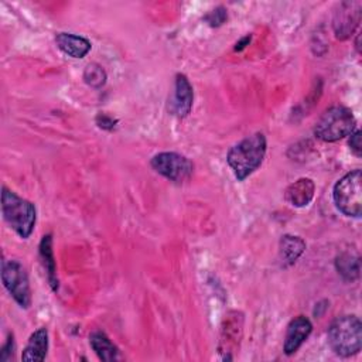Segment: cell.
I'll return each mask as SVG.
<instances>
[{"label":"cell","mask_w":362,"mask_h":362,"mask_svg":"<svg viewBox=\"0 0 362 362\" xmlns=\"http://www.w3.org/2000/svg\"><path fill=\"white\" fill-rule=\"evenodd\" d=\"M267 150V141L263 133H253L233 147L226 154V163L238 181L246 180L263 163Z\"/></svg>","instance_id":"6da1fadb"},{"label":"cell","mask_w":362,"mask_h":362,"mask_svg":"<svg viewBox=\"0 0 362 362\" xmlns=\"http://www.w3.org/2000/svg\"><path fill=\"white\" fill-rule=\"evenodd\" d=\"M1 214L7 225L23 239L30 238L37 221L35 205L7 187L1 188Z\"/></svg>","instance_id":"7a4b0ae2"},{"label":"cell","mask_w":362,"mask_h":362,"mask_svg":"<svg viewBox=\"0 0 362 362\" xmlns=\"http://www.w3.org/2000/svg\"><path fill=\"white\" fill-rule=\"evenodd\" d=\"M328 344L334 354L348 358L361 351L362 324L356 315H342L328 328Z\"/></svg>","instance_id":"3957f363"},{"label":"cell","mask_w":362,"mask_h":362,"mask_svg":"<svg viewBox=\"0 0 362 362\" xmlns=\"http://www.w3.org/2000/svg\"><path fill=\"white\" fill-rule=\"evenodd\" d=\"M355 117L351 109L332 106L327 109L314 126V134L322 141H338L349 136L355 129Z\"/></svg>","instance_id":"277c9868"},{"label":"cell","mask_w":362,"mask_h":362,"mask_svg":"<svg viewBox=\"0 0 362 362\" xmlns=\"http://www.w3.org/2000/svg\"><path fill=\"white\" fill-rule=\"evenodd\" d=\"M334 204L345 216L359 218L362 214V173L359 168L339 178L332 189Z\"/></svg>","instance_id":"5b68a950"},{"label":"cell","mask_w":362,"mask_h":362,"mask_svg":"<svg viewBox=\"0 0 362 362\" xmlns=\"http://www.w3.org/2000/svg\"><path fill=\"white\" fill-rule=\"evenodd\" d=\"M1 281L10 296L21 308L31 305V287L24 266L17 260L1 262Z\"/></svg>","instance_id":"8992f818"},{"label":"cell","mask_w":362,"mask_h":362,"mask_svg":"<svg viewBox=\"0 0 362 362\" xmlns=\"http://www.w3.org/2000/svg\"><path fill=\"white\" fill-rule=\"evenodd\" d=\"M150 165L156 173L173 182H184L194 173L192 161L188 157L174 151H163L156 154L150 160Z\"/></svg>","instance_id":"52a82bcc"},{"label":"cell","mask_w":362,"mask_h":362,"mask_svg":"<svg viewBox=\"0 0 362 362\" xmlns=\"http://www.w3.org/2000/svg\"><path fill=\"white\" fill-rule=\"evenodd\" d=\"M194 103V90L188 78L182 74L175 75L174 92L170 99V112L177 117H187Z\"/></svg>","instance_id":"ba28073f"},{"label":"cell","mask_w":362,"mask_h":362,"mask_svg":"<svg viewBox=\"0 0 362 362\" xmlns=\"http://www.w3.org/2000/svg\"><path fill=\"white\" fill-rule=\"evenodd\" d=\"M311 331H313V324L307 317L304 315L294 317L287 325L284 345H283L284 354L293 355L294 352H297V349L304 344V341L308 338Z\"/></svg>","instance_id":"9c48e42d"},{"label":"cell","mask_w":362,"mask_h":362,"mask_svg":"<svg viewBox=\"0 0 362 362\" xmlns=\"http://www.w3.org/2000/svg\"><path fill=\"white\" fill-rule=\"evenodd\" d=\"M55 42L58 48L71 58H83L92 48V44L88 38L72 33H58Z\"/></svg>","instance_id":"30bf717a"},{"label":"cell","mask_w":362,"mask_h":362,"mask_svg":"<svg viewBox=\"0 0 362 362\" xmlns=\"http://www.w3.org/2000/svg\"><path fill=\"white\" fill-rule=\"evenodd\" d=\"M315 184L311 178H298L290 184L284 192L286 201L293 206H307L314 198Z\"/></svg>","instance_id":"8fae6325"},{"label":"cell","mask_w":362,"mask_h":362,"mask_svg":"<svg viewBox=\"0 0 362 362\" xmlns=\"http://www.w3.org/2000/svg\"><path fill=\"white\" fill-rule=\"evenodd\" d=\"M48 352V331L47 328L41 327L35 329L23 349L21 359L25 362H35V361H44Z\"/></svg>","instance_id":"7c38bea8"},{"label":"cell","mask_w":362,"mask_h":362,"mask_svg":"<svg viewBox=\"0 0 362 362\" xmlns=\"http://www.w3.org/2000/svg\"><path fill=\"white\" fill-rule=\"evenodd\" d=\"M40 259L42 263V267L47 273V280L49 287L52 288V291L58 290V276H57V263L54 259V250H52V235L47 233L41 238L40 242Z\"/></svg>","instance_id":"4fadbf2b"},{"label":"cell","mask_w":362,"mask_h":362,"mask_svg":"<svg viewBox=\"0 0 362 362\" xmlns=\"http://www.w3.org/2000/svg\"><path fill=\"white\" fill-rule=\"evenodd\" d=\"M352 3H344L339 8V11L335 13L334 18V31L335 35L341 40H345L351 35L355 25H358L359 21V11H352Z\"/></svg>","instance_id":"5bb4252c"},{"label":"cell","mask_w":362,"mask_h":362,"mask_svg":"<svg viewBox=\"0 0 362 362\" xmlns=\"http://www.w3.org/2000/svg\"><path fill=\"white\" fill-rule=\"evenodd\" d=\"M305 250V242L293 235H284L279 245V259L284 267L294 264Z\"/></svg>","instance_id":"9a60e30c"},{"label":"cell","mask_w":362,"mask_h":362,"mask_svg":"<svg viewBox=\"0 0 362 362\" xmlns=\"http://www.w3.org/2000/svg\"><path fill=\"white\" fill-rule=\"evenodd\" d=\"M89 344H90L92 349L95 351V354L98 355V358L105 362H113V361H117L122 358L119 348L100 329L93 331L89 335Z\"/></svg>","instance_id":"2e32d148"},{"label":"cell","mask_w":362,"mask_h":362,"mask_svg":"<svg viewBox=\"0 0 362 362\" xmlns=\"http://www.w3.org/2000/svg\"><path fill=\"white\" fill-rule=\"evenodd\" d=\"M335 267L345 280H355L359 276V259L349 253H344L337 257Z\"/></svg>","instance_id":"e0dca14e"},{"label":"cell","mask_w":362,"mask_h":362,"mask_svg":"<svg viewBox=\"0 0 362 362\" xmlns=\"http://www.w3.org/2000/svg\"><path fill=\"white\" fill-rule=\"evenodd\" d=\"M106 79H107V75L99 64L92 62V64L86 65V68L83 71V81L90 88H95V89L102 88L106 83Z\"/></svg>","instance_id":"ac0fdd59"},{"label":"cell","mask_w":362,"mask_h":362,"mask_svg":"<svg viewBox=\"0 0 362 362\" xmlns=\"http://www.w3.org/2000/svg\"><path fill=\"white\" fill-rule=\"evenodd\" d=\"M226 18H228V13H226V10H225L222 6L216 7L215 10L209 11V13L205 16V21H206L209 25H212V27H219V25H222Z\"/></svg>","instance_id":"d6986e66"},{"label":"cell","mask_w":362,"mask_h":362,"mask_svg":"<svg viewBox=\"0 0 362 362\" xmlns=\"http://www.w3.org/2000/svg\"><path fill=\"white\" fill-rule=\"evenodd\" d=\"M348 144H349V148L351 151L356 156V157H361L362 154V143H361V130H355L349 134V140H348Z\"/></svg>","instance_id":"ffe728a7"},{"label":"cell","mask_w":362,"mask_h":362,"mask_svg":"<svg viewBox=\"0 0 362 362\" xmlns=\"http://www.w3.org/2000/svg\"><path fill=\"white\" fill-rule=\"evenodd\" d=\"M13 352H14V338H13V334H8L7 341L3 345L1 352H0V361H3V362L8 361L13 356Z\"/></svg>","instance_id":"44dd1931"},{"label":"cell","mask_w":362,"mask_h":362,"mask_svg":"<svg viewBox=\"0 0 362 362\" xmlns=\"http://www.w3.org/2000/svg\"><path fill=\"white\" fill-rule=\"evenodd\" d=\"M115 123H116V120H113L112 117H109L106 115H98V117H96V124L106 130H112L115 127Z\"/></svg>","instance_id":"7402d4cb"},{"label":"cell","mask_w":362,"mask_h":362,"mask_svg":"<svg viewBox=\"0 0 362 362\" xmlns=\"http://www.w3.org/2000/svg\"><path fill=\"white\" fill-rule=\"evenodd\" d=\"M250 38H252V35H245L243 38H240L238 42H236V45H235V51H242L243 48H246V45H249V42H250Z\"/></svg>","instance_id":"603a6c76"}]
</instances>
